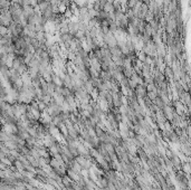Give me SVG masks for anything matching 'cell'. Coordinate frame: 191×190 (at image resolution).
Returning a JSON list of instances; mask_svg holds the SVG:
<instances>
[{"label": "cell", "mask_w": 191, "mask_h": 190, "mask_svg": "<svg viewBox=\"0 0 191 190\" xmlns=\"http://www.w3.org/2000/svg\"><path fill=\"white\" fill-rule=\"evenodd\" d=\"M53 83L56 86H64V80L59 77V75H57L56 73L53 74Z\"/></svg>", "instance_id": "1"}, {"label": "cell", "mask_w": 191, "mask_h": 190, "mask_svg": "<svg viewBox=\"0 0 191 190\" xmlns=\"http://www.w3.org/2000/svg\"><path fill=\"white\" fill-rule=\"evenodd\" d=\"M83 89L86 91V92H87L88 94H90V93H92V92L94 91V89H95V87H94V85H93L92 80H88L87 82H85V84H84V87H83Z\"/></svg>", "instance_id": "2"}, {"label": "cell", "mask_w": 191, "mask_h": 190, "mask_svg": "<svg viewBox=\"0 0 191 190\" xmlns=\"http://www.w3.org/2000/svg\"><path fill=\"white\" fill-rule=\"evenodd\" d=\"M146 96H148L149 100H151L152 102H153V101L155 100L159 95H158V93H157L155 91H152V92H148V95H146Z\"/></svg>", "instance_id": "3"}, {"label": "cell", "mask_w": 191, "mask_h": 190, "mask_svg": "<svg viewBox=\"0 0 191 190\" xmlns=\"http://www.w3.org/2000/svg\"><path fill=\"white\" fill-rule=\"evenodd\" d=\"M188 85H189V91H191V80L189 82V84H188Z\"/></svg>", "instance_id": "4"}]
</instances>
